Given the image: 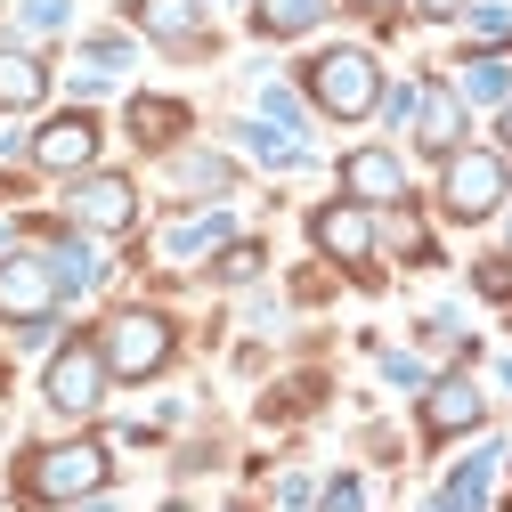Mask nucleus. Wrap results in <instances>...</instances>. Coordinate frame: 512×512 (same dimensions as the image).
<instances>
[{
	"label": "nucleus",
	"instance_id": "aec40b11",
	"mask_svg": "<svg viewBox=\"0 0 512 512\" xmlns=\"http://www.w3.org/2000/svg\"><path fill=\"white\" fill-rule=\"evenodd\" d=\"M49 269H57V285H98V252L66 236V244H57V261H49Z\"/></svg>",
	"mask_w": 512,
	"mask_h": 512
},
{
	"label": "nucleus",
	"instance_id": "f257e3e1",
	"mask_svg": "<svg viewBox=\"0 0 512 512\" xmlns=\"http://www.w3.org/2000/svg\"><path fill=\"white\" fill-rule=\"evenodd\" d=\"M106 488V447L98 439H57L41 456H25V496L33 504H82Z\"/></svg>",
	"mask_w": 512,
	"mask_h": 512
},
{
	"label": "nucleus",
	"instance_id": "6ab92c4d",
	"mask_svg": "<svg viewBox=\"0 0 512 512\" xmlns=\"http://www.w3.org/2000/svg\"><path fill=\"white\" fill-rule=\"evenodd\" d=\"M220 236H228V220L212 212V220H187V228H171V244H163V252H171V261H196V252H204V244H220Z\"/></svg>",
	"mask_w": 512,
	"mask_h": 512
},
{
	"label": "nucleus",
	"instance_id": "412c9836",
	"mask_svg": "<svg viewBox=\"0 0 512 512\" xmlns=\"http://www.w3.org/2000/svg\"><path fill=\"white\" fill-rule=\"evenodd\" d=\"M261 269V244H236V252H220V277H252Z\"/></svg>",
	"mask_w": 512,
	"mask_h": 512
},
{
	"label": "nucleus",
	"instance_id": "9b49d317",
	"mask_svg": "<svg viewBox=\"0 0 512 512\" xmlns=\"http://www.w3.org/2000/svg\"><path fill=\"white\" fill-rule=\"evenodd\" d=\"M342 187H350V204H399L407 196V171H399L391 147H358L342 163Z\"/></svg>",
	"mask_w": 512,
	"mask_h": 512
},
{
	"label": "nucleus",
	"instance_id": "7c9ffc66",
	"mask_svg": "<svg viewBox=\"0 0 512 512\" xmlns=\"http://www.w3.org/2000/svg\"><path fill=\"white\" fill-rule=\"evenodd\" d=\"M171 512H179V504H171Z\"/></svg>",
	"mask_w": 512,
	"mask_h": 512
},
{
	"label": "nucleus",
	"instance_id": "7ed1b4c3",
	"mask_svg": "<svg viewBox=\"0 0 512 512\" xmlns=\"http://www.w3.org/2000/svg\"><path fill=\"white\" fill-rule=\"evenodd\" d=\"M309 98L326 106V114H342V122L374 114V106H382V74H374V57H366V49H326V57L309 66Z\"/></svg>",
	"mask_w": 512,
	"mask_h": 512
},
{
	"label": "nucleus",
	"instance_id": "423d86ee",
	"mask_svg": "<svg viewBox=\"0 0 512 512\" xmlns=\"http://www.w3.org/2000/svg\"><path fill=\"white\" fill-rule=\"evenodd\" d=\"M131 220H139V187L122 179V171H90V179H74V228L122 236Z\"/></svg>",
	"mask_w": 512,
	"mask_h": 512
},
{
	"label": "nucleus",
	"instance_id": "20e7f679",
	"mask_svg": "<svg viewBox=\"0 0 512 512\" xmlns=\"http://www.w3.org/2000/svg\"><path fill=\"white\" fill-rule=\"evenodd\" d=\"M106 382H114V374H106V350H98V342H66V350L49 358V382H41V391H49L57 415H98Z\"/></svg>",
	"mask_w": 512,
	"mask_h": 512
},
{
	"label": "nucleus",
	"instance_id": "f03ea898",
	"mask_svg": "<svg viewBox=\"0 0 512 512\" xmlns=\"http://www.w3.org/2000/svg\"><path fill=\"white\" fill-rule=\"evenodd\" d=\"M98 350H106V374L114 382H147V374L171 366V326H163L155 309H114L106 334H98Z\"/></svg>",
	"mask_w": 512,
	"mask_h": 512
},
{
	"label": "nucleus",
	"instance_id": "c85d7f7f",
	"mask_svg": "<svg viewBox=\"0 0 512 512\" xmlns=\"http://www.w3.org/2000/svg\"><path fill=\"white\" fill-rule=\"evenodd\" d=\"M504 382H512V366H504Z\"/></svg>",
	"mask_w": 512,
	"mask_h": 512
},
{
	"label": "nucleus",
	"instance_id": "5701e85b",
	"mask_svg": "<svg viewBox=\"0 0 512 512\" xmlns=\"http://www.w3.org/2000/svg\"><path fill=\"white\" fill-rule=\"evenodd\" d=\"M25 25H41V33L66 25V0H25Z\"/></svg>",
	"mask_w": 512,
	"mask_h": 512
},
{
	"label": "nucleus",
	"instance_id": "4be33fe9",
	"mask_svg": "<svg viewBox=\"0 0 512 512\" xmlns=\"http://www.w3.org/2000/svg\"><path fill=\"white\" fill-rule=\"evenodd\" d=\"M326 512H366V488H358V480H334V488H326Z\"/></svg>",
	"mask_w": 512,
	"mask_h": 512
},
{
	"label": "nucleus",
	"instance_id": "f3484780",
	"mask_svg": "<svg viewBox=\"0 0 512 512\" xmlns=\"http://www.w3.org/2000/svg\"><path fill=\"white\" fill-rule=\"evenodd\" d=\"M317 17H326V0H261V33H309Z\"/></svg>",
	"mask_w": 512,
	"mask_h": 512
},
{
	"label": "nucleus",
	"instance_id": "a211bd4d",
	"mask_svg": "<svg viewBox=\"0 0 512 512\" xmlns=\"http://www.w3.org/2000/svg\"><path fill=\"white\" fill-rule=\"evenodd\" d=\"M464 98H480V106L512 98V66H504V57H480V66H464Z\"/></svg>",
	"mask_w": 512,
	"mask_h": 512
},
{
	"label": "nucleus",
	"instance_id": "393cba45",
	"mask_svg": "<svg viewBox=\"0 0 512 512\" xmlns=\"http://www.w3.org/2000/svg\"><path fill=\"white\" fill-rule=\"evenodd\" d=\"M480 293H512V261H480Z\"/></svg>",
	"mask_w": 512,
	"mask_h": 512
},
{
	"label": "nucleus",
	"instance_id": "ddd939ff",
	"mask_svg": "<svg viewBox=\"0 0 512 512\" xmlns=\"http://www.w3.org/2000/svg\"><path fill=\"white\" fill-rule=\"evenodd\" d=\"M139 33H155L163 49H196L204 41V25H196V0H139Z\"/></svg>",
	"mask_w": 512,
	"mask_h": 512
},
{
	"label": "nucleus",
	"instance_id": "bb28decb",
	"mask_svg": "<svg viewBox=\"0 0 512 512\" xmlns=\"http://www.w3.org/2000/svg\"><path fill=\"white\" fill-rule=\"evenodd\" d=\"M358 9H374V17H391V9H399V0H358Z\"/></svg>",
	"mask_w": 512,
	"mask_h": 512
},
{
	"label": "nucleus",
	"instance_id": "39448f33",
	"mask_svg": "<svg viewBox=\"0 0 512 512\" xmlns=\"http://www.w3.org/2000/svg\"><path fill=\"white\" fill-rule=\"evenodd\" d=\"M504 155H488V147H456V155H447V187H439V196H447V212H456V220H488L496 204H504Z\"/></svg>",
	"mask_w": 512,
	"mask_h": 512
},
{
	"label": "nucleus",
	"instance_id": "b1692460",
	"mask_svg": "<svg viewBox=\"0 0 512 512\" xmlns=\"http://www.w3.org/2000/svg\"><path fill=\"white\" fill-rule=\"evenodd\" d=\"M472 25H480V41H512V17L504 9H472Z\"/></svg>",
	"mask_w": 512,
	"mask_h": 512
},
{
	"label": "nucleus",
	"instance_id": "0eeeda50",
	"mask_svg": "<svg viewBox=\"0 0 512 512\" xmlns=\"http://www.w3.org/2000/svg\"><path fill=\"white\" fill-rule=\"evenodd\" d=\"M57 293H66V285H57V269L33 261V252H9V261H0V317H17V326H41Z\"/></svg>",
	"mask_w": 512,
	"mask_h": 512
},
{
	"label": "nucleus",
	"instance_id": "c756f323",
	"mask_svg": "<svg viewBox=\"0 0 512 512\" xmlns=\"http://www.w3.org/2000/svg\"><path fill=\"white\" fill-rule=\"evenodd\" d=\"M0 236H9V228H0Z\"/></svg>",
	"mask_w": 512,
	"mask_h": 512
},
{
	"label": "nucleus",
	"instance_id": "a878e982",
	"mask_svg": "<svg viewBox=\"0 0 512 512\" xmlns=\"http://www.w3.org/2000/svg\"><path fill=\"white\" fill-rule=\"evenodd\" d=\"M415 9H423V17H456L464 0H415Z\"/></svg>",
	"mask_w": 512,
	"mask_h": 512
},
{
	"label": "nucleus",
	"instance_id": "f8f14e48",
	"mask_svg": "<svg viewBox=\"0 0 512 512\" xmlns=\"http://www.w3.org/2000/svg\"><path fill=\"white\" fill-rule=\"evenodd\" d=\"M415 139H423L431 155H456V139H464V106L447 98V90H415Z\"/></svg>",
	"mask_w": 512,
	"mask_h": 512
},
{
	"label": "nucleus",
	"instance_id": "9d476101",
	"mask_svg": "<svg viewBox=\"0 0 512 512\" xmlns=\"http://www.w3.org/2000/svg\"><path fill=\"white\" fill-rule=\"evenodd\" d=\"M309 236H317V252H334L342 269H366V252H374V220L358 204H326L309 220Z\"/></svg>",
	"mask_w": 512,
	"mask_h": 512
},
{
	"label": "nucleus",
	"instance_id": "1a4fd4ad",
	"mask_svg": "<svg viewBox=\"0 0 512 512\" xmlns=\"http://www.w3.org/2000/svg\"><path fill=\"white\" fill-rule=\"evenodd\" d=\"M480 423V382L472 374H439L431 391H423V431L431 439H456V431H472Z\"/></svg>",
	"mask_w": 512,
	"mask_h": 512
},
{
	"label": "nucleus",
	"instance_id": "dca6fc26",
	"mask_svg": "<svg viewBox=\"0 0 512 512\" xmlns=\"http://www.w3.org/2000/svg\"><path fill=\"white\" fill-rule=\"evenodd\" d=\"M179 122H187V114H179L171 98H139V106H131V131H139V147H163V139H179Z\"/></svg>",
	"mask_w": 512,
	"mask_h": 512
},
{
	"label": "nucleus",
	"instance_id": "4468645a",
	"mask_svg": "<svg viewBox=\"0 0 512 512\" xmlns=\"http://www.w3.org/2000/svg\"><path fill=\"white\" fill-rule=\"evenodd\" d=\"M49 74H41V57L33 49H0V106H41Z\"/></svg>",
	"mask_w": 512,
	"mask_h": 512
},
{
	"label": "nucleus",
	"instance_id": "cd10ccee",
	"mask_svg": "<svg viewBox=\"0 0 512 512\" xmlns=\"http://www.w3.org/2000/svg\"><path fill=\"white\" fill-rule=\"evenodd\" d=\"M504 147H512V106H504Z\"/></svg>",
	"mask_w": 512,
	"mask_h": 512
},
{
	"label": "nucleus",
	"instance_id": "2eb2a0df",
	"mask_svg": "<svg viewBox=\"0 0 512 512\" xmlns=\"http://www.w3.org/2000/svg\"><path fill=\"white\" fill-rule=\"evenodd\" d=\"M488 480H496V447H480V456L447 480V512H488Z\"/></svg>",
	"mask_w": 512,
	"mask_h": 512
},
{
	"label": "nucleus",
	"instance_id": "6e6552de",
	"mask_svg": "<svg viewBox=\"0 0 512 512\" xmlns=\"http://www.w3.org/2000/svg\"><path fill=\"white\" fill-rule=\"evenodd\" d=\"M90 155H98V122L90 114H57V122H41V139H33L41 171H90Z\"/></svg>",
	"mask_w": 512,
	"mask_h": 512
}]
</instances>
